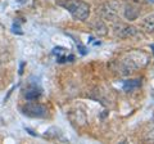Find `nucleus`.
Returning a JSON list of instances; mask_svg holds the SVG:
<instances>
[{
	"instance_id": "f03ea898",
	"label": "nucleus",
	"mask_w": 154,
	"mask_h": 144,
	"mask_svg": "<svg viewBox=\"0 0 154 144\" xmlns=\"http://www.w3.org/2000/svg\"><path fill=\"white\" fill-rule=\"evenodd\" d=\"M21 111L25 116L32 118H44L48 116L46 107L40 103H26L21 107Z\"/></svg>"
},
{
	"instance_id": "20e7f679",
	"label": "nucleus",
	"mask_w": 154,
	"mask_h": 144,
	"mask_svg": "<svg viewBox=\"0 0 154 144\" xmlns=\"http://www.w3.org/2000/svg\"><path fill=\"white\" fill-rule=\"evenodd\" d=\"M112 4H113V3H107V4H104L103 9H102L103 17L107 18V20H114V18L117 17V14H118L117 8H112Z\"/></svg>"
},
{
	"instance_id": "423d86ee",
	"label": "nucleus",
	"mask_w": 154,
	"mask_h": 144,
	"mask_svg": "<svg viewBox=\"0 0 154 144\" xmlns=\"http://www.w3.org/2000/svg\"><path fill=\"white\" fill-rule=\"evenodd\" d=\"M141 26L145 31L154 32V13L149 14V16H146L145 18H144L143 22H141Z\"/></svg>"
},
{
	"instance_id": "0eeeda50",
	"label": "nucleus",
	"mask_w": 154,
	"mask_h": 144,
	"mask_svg": "<svg viewBox=\"0 0 154 144\" xmlns=\"http://www.w3.org/2000/svg\"><path fill=\"white\" fill-rule=\"evenodd\" d=\"M137 31L135 27H125L123 30H121V32H119V36L121 37H127V36H132L135 35Z\"/></svg>"
},
{
	"instance_id": "39448f33",
	"label": "nucleus",
	"mask_w": 154,
	"mask_h": 144,
	"mask_svg": "<svg viewBox=\"0 0 154 144\" xmlns=\"http://www.w3.org/2000/svg\"><path fill=\"white\" fill-rule=\"evenodd\" d=\"M40 95H41V89H38L36 85H31L30 88L26 90L25 98L27 100H36L37 98H40Z\"/></svg>"
},
{
	"instance_id": "1a4fd4ad",
	"label": "nucleus",
	"mask_w": 154,
	"mask_h": 144,
	"mask_svg": "<svg viewBox=\"0 0 154 144\" xmlns=\"http://www.w3.org/2000/svg\"><path fill=\"white\" fill-rule=\"evenodd\" d=\"M125 16H126V18H128V20H135L137 16V12H136V9L132 8V7H127L126 8V12H125Z\"/></svg>"
},
{
	"instance_id": "9d476101",
	"label": "nucleus",
	"mask_w": 154,
	"mask_h": 144,
	"mask_svg": "<svg viewBox=\"0 0 154 144\" xmlns=\"http://www.w3.org/2000/svg\"><path fill=\"white\" fill-rule=\"evenodd\" d=\"M132 2H140V0H132Z\"/></svg>"
},
{
	"instance_id": "7ed1b4c3",
	"label": "nucleus",
	"mask_w": 154,
	"mask_h": 144,
	"mask_svg": "<svg viewBox=\"0 0 154 144\" xmlns=\"http://www.w3.org/2000/svg\"><path fill=\"white\" fill-rule=\"evenodd\" d=\"M146 61H139L137 62V58H134V54L128 55L126 59L122 61V71L125 75H128V74H132V72H135V70L140 68V67H143L144 64H145Z\"/></svg>"
},
{
	"instance_id": "f257e3e1",
	"label": "nucleus",
	"mask_w": 154,
	"mask_h": 144,
	"mask_svg": "<svg viewBox=\"0 0 154 144\" xmlns=\"http://www.w3.org/2000/svg\"><path fill=\"white\" fill-rule=\"evenodd\" d=\"M59 5L69 12V14L77 21H86L90 17V5L82 0H64Z\"/></svg>"
},
{
	"instance_id": "6e6552de",
	"label": "nucleus",
	"mask_w": 154,
	"mask_h": 144,
	"mask_svg": "<svg viewBox=\"0 0 154 144\" xmlns=\"http://www.w3.org/2000/svg\"><path fill=\"white\" fill-rule=\"evenodd\" d=\"M140 85V80H130V81H126L123 85V89L125 90H132L135 88Z\"/></svg>"
}]
</instances>
